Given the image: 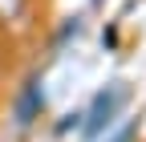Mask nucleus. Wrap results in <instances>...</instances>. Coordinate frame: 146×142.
<instances>
[{
    "label": "nucleus",
    "mask_w": 146,
    "mask_h": 142,
    "mask_svg": "<svg viewBox=\"0 0 146 142\" xmlns=\"http://www.w3.org/2000/svg\"><path fill=\"white\" fill-rule=\"evenodd\" d=\"M126 102V90L122 85H114V90H106V94H98L94 98V106H89V122H85V138H98L110 122H114V114H118V106Z\"/></svg>",
    "instance_id": "nucleus-1"
},
{
    "label": "nucleus",
    "mask_w": 146,
    "mask_h": 142,
    "mask_svg": "<svg viewBox=\"0 0 146 142\" xmlns=\"http://www.w3.org/2000/svg\"><path fill=\"white\" fill-rule=\"evenodd\" d=\"M134 134H138V126H126V130H122L114 142H134Z\"/></svg>",
    "instance_id": "nucleus-4"
},
{
    "label": "nucleus",
    "mask_w": 146,
    "mask_h": 142,
    "mask_svg": "<svg viewBox=\"0 0 146 142\" xmlns=\"http://www.w3.org/2000/svg\"><path fill=\"white\" fill-rule=\"evenodd\" d=\"M25 8V0H0V16H16Z\"/></svg>",
    "instance_id": "nucleus-3"
},
{
    "label": "nucleus",
    "mask_w": 146,
    "mask_h": 142,
    "mask_svg": "<svg viewBox=\"0 0 146 142\" xmlns=\"http://www.w3.org/2000/svg\"><path fill=\"white\" fill-rule=\"evenodd\" d=\"M41 102H45V98H41V85L33 81V85H29V94H25V102H21V110H16V122H21V126H29Z\"/></svg>",
    "instance_id": "nucleus-2"
}]
</instances>
